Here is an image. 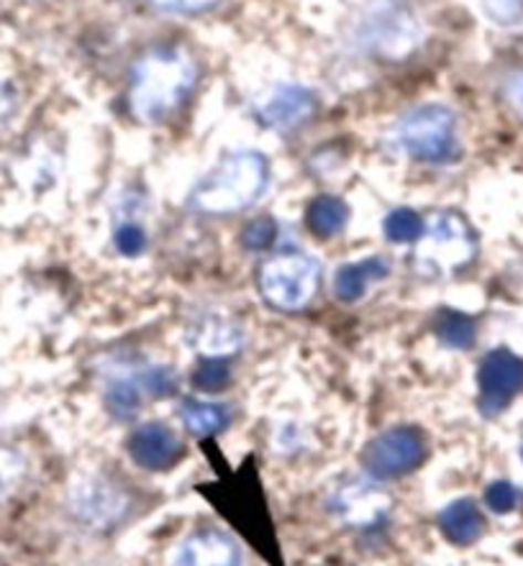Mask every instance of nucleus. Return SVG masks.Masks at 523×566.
I'll return each instance as SVG.
<instances>
[{
  "label": "nucleus",
  "mask_w": 523,
  "mask_h": 566,
  "mask_svg": "<svg viewBox=\"0 0 523 566\" xmlns=\"http://www.w3.org/2000/svg\"><path fill=\"white\" fill-rule=\"evenodd\" d=\"M196 83V64L177 50H157L134 70L132 108L144 120H163L180 105Z\"/></svg>",
  "instance_id": "nucleus-1"
},
{
  "label": "nucleus",
  "mask_w": 523,
  "mask_h": 566,
  "mask_svg": "<svg viewBox=\"0 0 523 566\" xmlns=\"http://www.w3.org/2000/svg\"><path fill=\"white\" fill-rule=\"evenodd\" d=\"M268 182V159L257 151H237L192 190L190 203L203 213H237L252 206Z\"/></svg>",
  "instance_id": "nucleus-2"
},
{
  "label": "nucleus",
  "mask_w": 523,
  "mask_h": 566,
  "mask_svg": "<svg viewBox=\"0 0 523 566\" xmlns=\"http://www.w3.org/2000/svg\"><path fill=\"white\" fill-rule=\"evenodd\" d=\"M393 139L408 157L441 165L457 157L454 113L444 105H421L400 118Z\"/></svg>",
  "instance_id": "nucleus-3"
},
{
  "label": "nucleus",
  "mask_w": 523,
  "mask_h": 566,
  "mask_svg": "<svg viewBox=\"0 0 523 566\" xmlns=\"http://www.w3.org/2000/svg\"><path fill=\"white\" fill-rule=\"evenodd\" d=\"M474 256V237L464 218L457 213L431 216L418 247V270L426 274H444L464 266Z\"/></svg>",
  "instance_id": "nucleus-4"
},
{
  "label": "nucleus",
  "mask_w": 523,
  "mask_h": 566,
  "mask_svg": "<svg viewBox=\"0 0 523 566\" xmlns=\"http://www.w3.org/2000/svg\"><path fill=\"white\" fill-rule=\"evenodd\" d=\"M318 264L311 256L285 254L272 259L260 272V290L272 305L297 311L316 295Z\"/></svg>",
  "instance_id": "nucleus-5"
},
{
  "label": "nucleus",
  "mask_w": 523,
  "mask_h": 566,
  "mask_svg": "<svg viewBox=\"0 0 523 566\" xmlns=\"http://www.w3.org/2000/svg\"><path fill=\"white\" fill-rule=\"evenodd\" d=\"M429 447L418 428H393L367 443L362 467L375 480H398L423 464Z\"/></svg>",
  "instance_id": "nucleus-6"
},
{
  "label": "nucleus",
  "mask_w": 523,
  "mask_h": 566,
  "mask_svg": "<svg viewBox=\"0 0 523 566\" xmlns=\"http://www.w3.org/2000/svg\"><path fill=\"white\" fill-rule=\"evenodd\" d=\"M480 408L485 416H498L523 390V359L509 349L490 352L480 364Z\"/></svg>",
  "instance_id": "nucleus-7"
},
{
  "label": "nucleus",
  "mask_w": 523,
  "mask_h": 566,
  "mask_svg": "<svg viewBox=\"0 0 523 566\" xmlns=\"http://www.w3.org/2000/svg\"><path fill=\"white\" fill-rule=\"evenodd\" d=\"M128 454L149 472H163V469L175 467L177 459L182 457V443L167 426L147 423L132 433Z\"/></svg>",
  "instance_id": "nucleus-8"
},
{
  "label": "nucleus",
  "mask_w": 523,
  "mask_h": 566,
  "mask_svg": "<svg viewBox=\"0 0 523 566\" xmlns=\"http://www.w3.org/2000/svg\"><path fill=\"white\" fill-rule=\"evenodd\" d=\"M316 101L305 87L280 85L260 108V118L264 124L278 128V132H291L297 124L311 118Z\"/></svg>",
  "instance_id": "nucleus-9"
},
{
  "label": "nucleus",
  "mask_w": 523,
  "mask_h": 566,
  "mask_svg": "<svg viewBox=\"0 0 523 566\" xmlns=\"http://www.w3.org/2000/svg\"><path fill=\"white\" fill-rule=\"evenodd\" d=\"M175 566H239V548L223 533H196L180 546Z\"/></svg>",
  "instance_id": "nucleus-10"
},
{
  "label": "nucleus",
  "mask_w": 523,
  "mask_h": 566,
  "mask_svg": "<svg viewBox=\"0 0 523 566\" xmlns=\"http://www.w3.org/2000/svg\"><path fill=\"white\" fill-rule=\"evenodd\" d=\"M385 274H388V262L380 256L362 259V262H354V264H344V266H339V272H336V277H334L336 297L344 303L359 301V297L367 293V287L373 285L375 280H383Z\"/></svg>",
  "instance_id": "nucleus-11"
},
{
  "label": "nucleus",
  "mask_w": 523,
  "mask_h": 566,
  "mask_svg": "<svg viewBox=\"0 0 523 566\" xmlns=\"http://www.w3.org/2000/svg\"><path fill=\"white\" fill-rule=\"evenodd\" d=\"M439 525L444 531V536L452 541V544H474L485 531V517L478 511V505L472 500H454L449 503L439 515Z\"/></svg>",
  "instance_id": "nucleus-12"
},
{
  "label": "nucleus",
  "mask_w": 523,
  "mask_h": 566,
  "mask_svg": "<svg viewBox=\"0 0 523 566\" xmlns=\"http://www.w3.org/2000/svg\"><path fill=\"white\" fill-rule=\"evenodd\" d=\"M305 221H308V229L316 233L318 239H332L344 229V223H347V206H344L339 198L321 196L308 206Z\"/></svg>",
  "instance_id": "nucleus-13"
},
{
  "label": "nucleus",
  "mask_w": 523,
  "mask_h": 566,
  "mask_svg": "<svg viewBox=\"0 0 523 566\" xmlns=\"http://www.w3.org/2000/svg\"><path fill=\"white\" fill-rule=\"evenodd\" d=\"M182 420L192 433L208 436L219 433L229 426V410L216 402H200V400H185L182 402Z\"/></svg>",
  "instance_id": "nucleus-14"
},
{
  "label": "nucleus",
  "mask_w": 523,
  "mask_h": 566,
  "mask_svg": "<svg viewBox=\"0 0 523 566\" xmlns=\"http://www.w3.org/2000/svg\"><path fill=\"white\" fill-rule=\"evenodd\" d=\"M239 331L223 323L219 318L203 321L196 326V336H192V344L198 346L200 352L211 354V357H221V354H229L239 346Z\"/></svg>",
  "instance_id": "nucleus-15"
},
{
  "label": "nucleus",
  "mask_w": 523,
  "mask_h": 566,
  "mask_svg": "<svg viewBox=\"0 0 523 566\" xmlns=\"http://www.w3.org/2000/svg\"><path fill=\"white\" fill-rule=\"evenodd\" d=\"M437 334L452 349H470L474 344V336H478V328H474V321L470 315L444 311L437 321Z\"/></svg>",
  "instance_id": "nucleus-16"
},
{
  "label": "nucleus",
  "mask_w": 523,
  "mask_h": 566,
  "mask_svg": "<svg viewBox=\"0 0 523 566\" xmlns=\"http://www.w3.org/2000/svg\"><path fill=\"white\" fill-rule=\"evenodd\" d=\"M423 233V221L418 218L414 210L398 208L385 218V237H388L393 244H410V241H418Z\"/></svg>",
  "instance_id": "nucleus-17"
},
{
  "label": "nucleus",
  "mask_w": 523,
  "mask_h": 566,
  "mask_svg": "<svg viewBox=\"0 0 523 566\" xmlns=\"http://www.w3.org/2000/svg\"><path fill=\"white\" fill-rule=\"evenodd\" d=\"M106 402L114 416L118 418H132L136 410H139V402H142V395H139V387L132 385V382H116L111 385V390L106 395Z\"/></svg>",
  "instance_id": "nucleus-18"
},
{
  "label": "nucleus",
  "mask_w": 523,
  "mask_h": 566,
  "mask_svg": "<svg viewBox=\"0 0 523 566\" xmlns=\"http://www.w3.org/2000/svg\"><path fill=\"white\" fill-rule=\"evenodd\" d=\"M229 379H231L229 364L221 359H211L200 364L196 377H192V382H196V387H200V390L216 392V390H223V387L229 385Z\"/></svg>",
  "instance_id": "nucleus-19"
},
{
  "label": "nucleus",
  "mask_w": 523,
  "mask_h": 566,
  "mask_svg": "<svg viewBox=\"0 0 523 566\" xmlns=\"http://www.w3.org/2000/svg\"><path fill=\"white\" fill-rule=\"evenodd\" d=\"M21 476H23L21 457L13 454V451L0 449V500L8 497L15 488H19Z\"/></svg>",
  "instance_id": "nucleus-20"
},
{
  "label": "nucleus",
  "mask_w": 523,
  "mask_h": 566,
  "mask_svg": "<svg viewBox=\"0 0 523 566\" xmlns=\"http://www.w3.org/2000/svg\"><path fill=\"white\" fill-rule=\"evenodd\" d=\"M244 247L252 249V252H260V249L272 247V241L278 239V226L270 221V218H257L247 226L244 231Z\"/></svg>",
  "instance_id": "nucleus-21"
},
{
  "label": "nucleus",
  "mask_w": 523,
  "mask_h": 566,
  "mask_svg": "<svg viewBox=\"0 0 523 566\" xmlns=\"http://www.w3.org/2000/svg\"><path fill=\"white\" fill-rule=\"evenodd\" d=\"M485 503L493 513H511L519 505V492L509 482H495L485 492Z\"/></svg>",
  "instance_id": "nucleus-22"
},
{
  "label": "nucleus",
  "mask_w": 523,
  "mask_h": 566,
  "mask_svg": "<svg viewBox=\"0 0 523 566\" xmlns=\"http://www.w3.org/2000/svg\"><path fill=\"white\" fill-rule=\"evenodd\" d=\"M142 390L155 395V398H167V395L175 392V375L165 367L147 369L142 375Z\"/></svg>",
  "instance_id": "nucleus-23"
},
{
  "label": "nucleus",
  "mask_w": 523,
  "mask_h": 566,
  "mask_svg": "<svg viewBox=\"0 0 523 566\" xmlns=\"http://www.w3.org/2000/svg\"><path fill=\"white\" fill-rule=\"evenodd\" d=\"M144 244H147V237H144V231L139 229V226L134 223H124L118 226L116 231V249L121 254L126 256H136L144 252Z\"/></svg>",
  "instance_id": "nucleus-24"
},
{
  "label": "nucleus",
  "mask_w": 523,
  "mask_h": 566,
  "mask_svg": "<svg viewBox=\"0 0 523 566\" xmlns=\"http://www.w3.org/2000/svg\"><path fill=\"white\" fill-rule=\"evenodd\" d=\"M482 3L495 23H516L523 19V0H482Z\"/></svg>",
  "instance_id": "nucleus-25"
},
{
  "label": "nucleus",
  "mask_w": 523,
  "mask_h": 566,
  "mask_svg": "<svg viewBox=\"0 0 523 566\" xmlns=\"http://www.w3.org/2000/svg\"><path fill=\"white\" fill-rule=\"evenodd\" d=\"M159 8H167V11H182V13H192V11H203V8L213 6L216 0H155Z\"/></svg>",
  "instance_id": "nucleus-26"
},
{
  "label": "nucleus",
  "mask_w": 523,
  "mask_h": 566,
  "mask_svg": "<svg viewBox=\"0 0 523 566\" xmlns=\"http://www.w3.org/2000/svg\"><path fill=\"white\" fill-rule=\"evenodd\" d=\"M505 95H509V103L516 108V113L523 116V72H519L516 77L509 80V85H505Z\"/></svg>",
  "instance_id": "nucleus-27"
}]
</instances>
